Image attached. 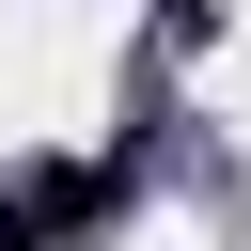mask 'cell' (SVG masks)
<instances>
[{
  "mask_svg": "<svg viewBox=\"0 0 251 251\" xmlns=\"http://www.w3.org/2000/svg\"><path fill=\"white\" fill-rule=\"evenodd\" d=\"M157 31H173V47H204V31H220V0H157Z\"/></svg>",
  "mask_w": 251,
  "mask_h": 251,
  "instance_id": "obj_2",
  "label": "cell"
},
{
  "mask_svg": "<svg viewBox=\"0 0 251 251\" xmlns=\"http://www.w3.org/2000/svg\"><path fill=\"white\" fill-rule=\"evenodd\" d=\"M0 251H47V235H31V204H16V188H0Z\"/></svg>",
  "mask_w": 251,
  "mask_h": 251,
  "instance_id": "obj_3",
  "label": "cell"
},
{
  "mask_svg": "<svg viewBox=\"0 0 251 251\" xmlns=\"http://www.w3.org/2000/svg\"><path fill=\"white\" fill-rule=\"evenodd\" d=\"M16 204H31V235H94V220L126 204V157H47Z\"/></svg>",
  "mask_w": 251,
  "mask_h": 251,
  "instance_id": "obj_1",
  "label": "cell"
}]
</instances>
